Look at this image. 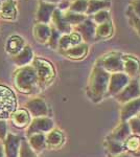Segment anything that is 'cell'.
I'll return each mask as SVG.
<instances>
[{"label": "cell", "mask_w": 140, "mask_h": 157, "mask_svg": "<svg viewBox=\"0 0 140 157\" xmlns=\"http://www.w3.org/2000/svg\"><path fill=\"white\" fill-rule=\"evenodd\" d=\"M42 1H46V2H50V3H55V2L59 1V0H42Z\"/></svg>", "instance_id": "obj_41"}, {"label": "cell", "mask_w": 140, "mask_h": 157, "mask_svg": "<svg viewBox=\"0 0 140 157\" xmlns=\"http://www.w3.org/2000/svg\"><path fill=\"white\" fill-rule=\"evenodd\" d=\"M66 1H67V0H66Z\"/></svg>", "instance_id": "obj_45"}, {"label": "cell", "mask_w": 140, "mask_h": 157, "mask_svg": "<svg viewBox=\"0 0 140 157\" xmlns=\"http://www.w3.org/2000/svg\"><path fill=\"white\" fill-rule=\"evenodd\" d=\"M109 78L110 73L94 63L86 87V94L93 104H99L107 98Z\"/></svg>", "instance_id": "obj_1"}, {"label": "cell", "mask_w": 140, "mask_h": 157, "mask_svg": "<svg viewBox=\"0 0 140 157\" xmlns=\"http://www.w3.org/2000/svg\"><path fill=\"white\" fill-rule=\"evenodd\" d=\"M136 117H138V118H139V120H140V112L138 113V115H137V116H136Z\"/></svg>", "instance_id": "obj_42"}, {"label": "cell", "mask_w": 140, "mask_h": 157, "mask_svg": "<svg viewBox=\"0 0 140 157\" xmlns=\"http://www.w3.org/2000/svg\"><path fill=\"white\" fill-rule=\"evenodd\" d=\"M130 78L126 73L123 72H116L111 73L109 78L108 91H107V98H114L118 94L121 90L129 84Z\"/></svg>", "instance_id": "obj_7"}, {"label": "cell", "mask_w": 140, "mask_h": 157, "mask_svg": "<svg viewBox=\"0 0 140 157\" xmlns=\"http://www.w3.org/2000/svg\"><path fill=\"white\" fill-rule=\"evenodd\" d=\"M123 72L131 78H140V59L131 54H123Z\"/></svg>", "instance_id": "obj_9"}, {"label": "cell", "mask_w": 140, "mask_h": 157, "mask_svg": "<svg viewBox=\"0 0 140 157\" xmlns=\"http://www.w3.org/2000/svg\"><path fill=\"white\" fill-rule=\"evenodd\" d=\"M132 134L128 121H119V124L111 131L105 138L123 143Z\"/></svg>", "instance_id": "obj_20"}, {"label": "cell", "mask_w": 140, "mask_h": 157, "mask_svg": "<svg viewBox=\"0 0 140 157\" xmlns=\"http://www.w3.org/2000/svg\"><path fill=\"white\" fill-rule=\"evenodd\" d=\"M34 58H35V56H34V52H32V47L26 44L24 46V48L22 49L19 54L12 57V61L17 66L23 67V66H26V65L32 64Z\"/></svg>", "instance_id": "obj_23"}, {"label": "cell", "mask_w": 140, "mask_h": 157, "mask_svg": "<svg viewBox=\"0 0 140 157\" xmlns=\"http://www.w3.org/2000/svg\"><path fill=\"white\" fill-rule=\"evenodd\" d=\"M4 1H6V0H0V3H2V2H4Z\"/></svg>", "instance_id": "obj_43"}, {"label": "cell", "mask_w": 140, "mask_h": 157, "mask_svg": "<svg viewBox=\"0 0 140 157\" xmlns=\"http://www.w3.org/2000/svg\"><path fill=\"white\" fill-rule=\"evenodd\" d=\"M62 35L58 32L55 27L51 26V34H50V37H49V40L47 42V46L50 47L51 49H58V45H59V40Z\"/></svg>", "instance_id": "obj_34"}, {"label": "cell", "mask_w": 140, "mask_h": 157, "mask_svg": "<svg viewBox=\"0 0 140 157\" xmlns=\"http://www.w3.org/2000/svg\"><path fill=\"white\" fill-rule=\"evenodd\" d=\"M25 45H26V42L23 37L19 36V35H12L7 38L4 48H6V54L14 57L24 48Z\"/></svg>", "instance_id": "obj_19"}, {"label": "cell", "mask_w": 140, "mask_h": 157, "mask_svg": "<svg viewBox=\"0 0 140 157\" xmlns=\"http://www.w3.org/2000/svg\"><path fill=\"white\" fill-rule=\"evenodd\" d=\"M128 123H129L130 129H131V132L140 136V120L139 118L133 117V118H131Z\"/></svg>", "instance_id": "obj_36"}, {"label": "cell", "mask_w": 140, "mask_h": 157, "mask_svg": "<svg viewBox=\"0 0 140 157\" xmlns=\"http://www.w3.org/2000/svg\"><path fill=\"white\" fill-rule=\"evenodd\" d=\"M137 98H140L139 78H132V80H130L129 84L113 98H115V101L118 104L123 105V104L135 100Z\"/></svg>", "instance_id": "obj_6"}, {"label": "cell", "mask_w": 140, "mask_h": 157, "mask_svg": "<svg viewBox=\"0 0 140 157\" xmlns=\"http://www.w3.org/2000/svg\"><path fill=\"white\" fill-rule=\"evenodd\" d=\"M90 18L92 19V21L96 25L101 24V23H106V22L113 21V20H112L111 13L109 10H103V11H99V12L96 13V14L92 15Z\"/></svg>", "instance_id": "obj_32"}, {"label": "cell", "mask_w": 140, "mask_h": 157, "mask_svg": "<svg viewBox=\"0 0 140 157\" xmlns=\"http://www.w3.org/2000/svg\"><path fill=\"white\" fill-rule=\"evenodd\" d=\"M22 139L17 135L7 133L4 138V152L6 157H18L19 156L20 145Z\"/></svg>", "instance_id": "obj_18"}, {"label": "cell", "mask_w": 140, "mask_h": 157, "mask_svg": "<svg viewBox=\"0 0 140 157\" xmlns=\"http://www.w3.org/2000/svg\"><path fill=\"white\" fill-rule=\"evenodd\" d=\"M60 54L63 57L67 58L69 60L73 61H81L84 60L89 55V44L88 43H81V44L73 46L71 48L64 50V52H60Z\"/></svg>", "instance_id": "obj_16"}, {"label": "cell", "mask_w": 140, "mask_h": 157, "mask_svg": "<svg viewBox=\"0 0 140 157\" xmlns=\"http://www.w3.org/2000/svg\"><path fill=\"white\" fill-rule=\"evenodd\" d=\"M140 112V98L132 100L120 105L119 120L120 121H129L131 118L136 117Z\"/></svg>", "instance_id": "obj_11"}, {"label": "cell", "mask_w": 140, "mask_h": 157, "mask_svg": "<svg viewBox=\"0 0 140 157\" xmlns=\"http://www.w3.org/2000/svg\"><path fill=\"white\" fill-rule=\"evenodd\" d=\"M11 120L17 128H27L32 121V115L25 108L16 109L11 116Z\"/></svg>", "instance_id": "obj_25"}, {"label": "cell", "mask_w": 140, "mask_h": 157, "mask_svg": "<svg viewBox=\"0 0 140 157\" xmlns=\"http://www.w3.org/2000/svg\"><path fill=\"white\" fill-rule=\"evenodd\" d=\"M63 15H64V18L66 19V21H67L72 27H74L80 23H82L84 20L88 17L87 15L78 14V13L70 12V11H68V10L65 12H63Z\"/></svg>", "instance_id": "obj_30"}, {"label": "cell", "mask_w": 140, "mask_h": 157, "mask_svg": "<svg viewBox=\"0 0 140 157\" xmlns=\"http://www.w3.org/2000/svg\"><path fill=\"white\" fill-rule=\"evenodd\" d=\"M115 34V26L113 21L106 22V23L97 24L95 27L94 40L96 41H108Z\"/></svg>", "instance_id": "obj_21"}, {"label": "cell", "mask_w": 140, "mask_h": 157, "mask_svg": "<svg viewBox=\"0 0 140 157\" xmlns=\"http://www.w3.org/2000/svg\"><path fill=\"white\" fill-rule=\"evenodd\" d=\"M124 152L132 157H140V136L133 134L123 141Z\"/></svg>", "instance_id": "obj_26"}, {"label": "cell", "mask_w": 140, "mask_h": 157, "mask_svg": "<svg viewBox=\"0 0 140 157\" xmlns=\"http://www.w3.org/2000/svg\"><path fill=\"white\" fill-rule=\"evenodd\" d=\"M17 98L11 88L0 85V120L11 118L17 109Z\"/></svg>", "instance_id": "obj_4"}, {"label": "cell", "mask_w": 140, "mask_h": 157, "mask_svg": "<svg viewBox=\"0 0 140 157\" xmlns=\"http://www.w3.org/2000/svg\"><path fill=\"white\" fill-rule=\"evenodd\" d=\"M14 83L17 89L24 94H32L40 90L37 73L32 64L20 67L17 71H15Z\"/></svg>", "instance_id": "obj_2"}, {"label": "cell", "mask_w": 140, "mask_h": 157, "mask_svg": "<svg viewBox=\"0 0 140 157\" xmlns=\"http://www.w3.org/2000/svg\"><path fill=\"white\" fill-rule=\"evenodd\" d=\"M38 77L40 90H43L50 86L57 77V70L52 62L42 57H35L32 62Z\"/></svg>", "instance_id": "obj_3"}, {"label": "cell", "mask_w": 140, "mask_h": 157, "mask_svg": "<svg viewBox=\"0 0 140 157\" xmlns=\"http://www.w3.org/2000/svg\"><path fill=\"white\" fill-rule=\"evenodd\" d=\"M45 140H46V148L51 150L61 149L66 143V135L61 129L53 128L49 132L45 134Z\"/></svg>", "instance_id": "obj_13"}, {"label": "cell", "mask_w": 140, "mask_h": 157, "mask_svg": "<svg viewBox=\"0 0 140 157\" xmlns=\"http://www.w3.org/2000/svg\"><path fill=\"white\" fill-rule=\"evenodd\" d=\"M108 157H132L131 155H129L128 153H121V154H118V155H108Z\"/></svg>", "instance_id": "obj_39"}, {"label": "cell", "mask_w": 140, "mask_h": 157, "mask_svg": "<svg viewBox=\"0 0 140 157\" xmlns=\"http://www.w3.org/2000/svg\"><path fill=\"white\" fill-rule=\"evenodd\" d=\"M50 23H51V26L55 27L61 35L69 34V33H71L73 30V27L71 26L64 18L63 12L60 11L58 7L55 10V12H53Z\"/></svg>", "instance_id": "obj_15"}, {"label": "cell", "mask_w": 140, "mask_h": 157, "mask_svg": "<svg viewBox=\"0 0 140 157\" xmlns=\"http://www.w3.org/2000/svg\"><path fill=\"white\" fill-rule=\"evenodd\" d=\"M111 2L109 0H88V9L86 15L88 17H91L99 11L109 10Z\"/></svg>", "instance_id": "obj_28"}, {"label": "cell", "mask_w": 140, "mask_h": 157, "mask_svg": "<svg viewBox=\"0 0 140 157\" xmlns=\"http://www.w3.org/2000/svg\"><path fill=\"white\" fill-rule=\"evenodd\" d=\"M55 128V121L49 116H43V117H34L27 127L26 135H32L37 133L46 134L50 130Z\"/></svg>", "instance_id": "obj_8"}, {"label": "cell", "mask_w": 140, "mask_h": 157, "mask_svg": "<svg viewBox=\"0 0 140 157\" xmlns=\"http://www.w3.org/2000/svg\"><path fill=\"white\" fill-rule=\"evenodd\" d=\"M7 134V127L6 124L3 120H0V139L4 140V138L6 137Z\"/></svg>", "instance_id": "obj_38"}, {"label": "cell", "mask_w": 140, "mask_h": 157, "mask_svg": "<svg viewBox=\"0 0 140 157\" xmlns=\"http://www.w3.org/2000/svg\"><path fill=\"white\" fill-rule=\"evenodd\" d=\"M55 9H57V4L55 3H50V2L40 0L37 13H36V21H37V23L49 24Z\"/></svg>", "instance_id": "obj_12"}, {"label": "cell", "mask_w": 140, "mask_h": 157, "mask_svg": "<svg viewBox=\"0 0 140 157\" xmlns=\"http://www.w3.org/2000/svg\"><path fill=\"white\" fill-rule=\"evenodd\" d=\"M25 109L34 117H43L50 115V108L41 98H35L25 104Z\"/></svg>", "instance_id": "obj_10"}, {"label": "cell", "mask_w": 140, "mask_h": 157, "mask_svg": "<svg viewBox=\"0 0 140 157\" xmlns=\"http://www.w3.org/2000/svg\"><path fill=\"white\" fill-rule=\"evenodd\" d=\"M51 34V25L44 23H36L32 29V35L36 41L40 44H47Z\"/></svg>", "instance_id": "obj_24"}, {"label": "cell", "mask_w": 140, "mask_h": 157, "mask_svg": "<svg viewBox=\"0 0 140 157\" xmlns=\"http://www.w3.org/2000/svg\"><path fill=\"white\" fill-rule=\"evenodd\" d=\"M95 27L96 24L92 21L90 17H87L82 23L73 27V30L81 35L83 41L88 43L94 40V34H95Z\"/></svg>", "instance_id": "obj_14"}, {"label": "cell", "mask_w": 140, "mask_h": 157, "mask_svg": "<svg viewBox=\"0 0 140 157\" xmlns=\"http://www.w3.org/2000/svg\"><path fill=\"white\" fill-rule=\"evenodd\" d=\"M0 157H4V152H3V148L0 145Z\"/></svg>", "instance_id": "obj_40"}, {"label": "cell", "mask_w": 140, "mask_h": 157, "mask_svg": "<svg viewBox=\"0 0 140 157\" xmlns=\"http://www.w3.org/2000/svg\"><path fill=\"white\" fill-rule=\"evenodd\" d=\"M128 20H129V24L131 25V27L134 29V32L140 37V18L135 16L131 11H129Z\"/></svg>", "instance_id": "obj_35"}, {"label": "cell", "mask_w": 140, "mask_h": 157, "mask_svg": "<svg viewBox=\"0 0 140 157\" xmlns=\"http://www.w3.org/2000/svg\"><path fill=\"white\" fill-rule=\"evenodd\" d=\"M18 157H39L38 154L29 147L28 143L25 140H21L19 150V156Z\"/></svg>", "instance_id": "obj_33"}, {"label": "cell", "mask_w": 140, "mask_h": 157, "mask_svg": "<svg viewBox=\"0 0 140 157\" xmlns=\"http://www.w3.org/2000/svg\"><path fill=\"white\" fill-rule=\"evenodd\" d=\"M88 9V0H72L68 6V11L86 15Z\"/></svg>", "instance_id": "obj_31"}, {"label": "cell", "mask_w": 140, "mask_h": 157, "mask_svg": "<svg viewBox=\"0 0 140 157\" xmlns=\"http://www.w3.org/2000/svg\"><path fill=\"white\" fill-rule=\"evenodd\" d=\"M83 39L81 37V35L78 33L72 30L69 34H65L62 35L59 40V45H58V49L59 52H64V50H67L71 48L73 46H76V45L83 43Z\"/></svg>", "instance_id": "obj_17"}, {"label": "cell", "mask_w": 140, "mask_h": 157, "mask_svg": "<svg viewBox=\"0 0 140 157\" xmlns=\"http://www.w3.org/2000/svg\"><path fill=\"white\" fill-rule=\"evenodd\" d=\"M129 11H131L135 16L140 18V0H132L130 2Z\"/></svg>", "instance_id": "obj_37"}, {"label": "cell", "mask_w": 140, "mask_h": 157, "mask_svg": "<svg viewBox=\"0 0 140 157\" xmlns=\"http://www.w3.org/2000/svg\"><path fill=\"white\" fill-rule=\"evenodd\" d=\"M0 6H1V3H0Z\"/></svg>", "instance_id": "obj_44"}, {"label": "cell", "mask_w": 140, "mask_h": 157, "mask_svg": "<svg viewBox=\"0 0 140 157\" xmlns=\"http://www.w3.org/2000/svg\"><path fill=\"white\" fill-rule=\"evenodd\" d=\"M104 146H105L108 155H118V154L124 153L123 143H120V141L105 138V140H104Z\"/></svg>", "instance_id": "obj_29"}, {"label": "cell", "mask_w": 140, "mask_h": 157, "mask_svg": "<svg viewBox=\"0 0 140 157\" xmlns=\"http://www.w3.org/2000/svg\"><path fill=\"white\" fill-rule=\"evenodd\" d=\"M28 137V145L30 148L34 150L36 153H40V152L44 151L46 148V140H45V134L43 133H37L32 134V135L27 136Z\"/></svg>", "instance_id": "obj_27"}, {"label": "cell", "mask_w": 140, "mask_h": 157, "mask_svg": "<svg viewBox=\"0 0 140 157\" xmlns=\"http://www.w3.org/2000/svg\"><path fill=\"white\" fill-rule=\"evenodd\" d=\"M95 64L106 70L108 73L123 72V52H110L100 56Z\"/></svg>", "instance_id": "obj_5"}, {"label": "cell", "mask_w": 140, "mask_h": 157, "mask_svg": "<svg viewBox=\"0 0 140 157\" xmlns=\"http://www.w3.org/2000/svg\"><path fill=\"white\" fill-rule=\"evenodd\" d=\"M17 0H6L0 6V18L7 21H14L17 18Z\"/></svg>", "instance_id": "obj_22"}]
</instances>
